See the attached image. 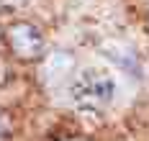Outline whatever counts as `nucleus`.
<instances>
[{
    "mask_svg": "<svg viewBox=\"0 0 149 141\" xmlns=\"http://www.w3.org/2000/svg\"><path fill=\"white\" fill-rule=\"evenodd\" d=\"M113 79L98 72V69H85L80 77L74 79L72 85V97L82 105H90V108H100V105H108L111 97H113Z\"/></svg>",
    "mask_w": 149,
    "mask_h": 141,
    "instance_id": "obj_1",
    "label": "nucleus"
},
{
    "mask_svg": "<svg viewBox=\"0 0 149 141\" xmlns=\"http://www.w3.org/2000/svg\"><path fill=\"white\" fill-rule=\"evenodd\" d=\"M8 41H10L13 51L21 54V57H36L44 49L41 33L36 31L33 26H29V23H15V26H10L8 28Z\"/></svg>",
    "mask_w": 149,
    "mask_h": 141,
    "instance_id": "obj_2",
    "label": "nucleus"
},
{
    "mask_svg": "<svg viewBox=\"0 0 149 141\" xmlns=\"http://www.w3.org/2000/svg\"><path fill=\"white\" fill-rule=\"evenodd\" d=\"M72 69H74V59L70 54H64V51H57V54H52L44 62L41 77H44L46 85H59V82H64L72 75Z\"/></svg>",
    "mask_w": 149,
    "mask_h": 141,
    "instance_id": "obj_3",
    "label": "nucleus"
}]
</instances>
